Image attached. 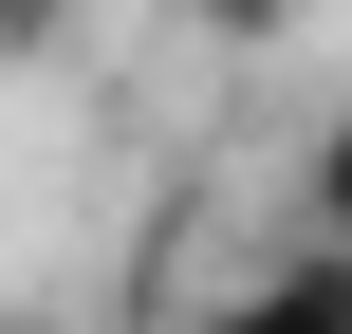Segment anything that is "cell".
<instances>
[{"mask_svg":"<svg viewBox=\"0 0 352 334\" xmlns=\"http://www.w3.org/2000/svg\"><path fill=\"white\" fill-rule=\"evenodd\" d=\"M204 334H352V260H316V242H297V260H260Z\"/></svg>","mask_w":352,"mask_h":334,"instance_id":"cell-1","label":"cell"},{"mask_svg":"<svg viewBox=\"0 0 352 334\" xmlns=\"http://www.w3.org/2000/svg\"><path fill=\"white\" fill-rule=\"evenodd\" d=\"M297 223H316V260H352V93L316 112V167H297Z\"/></svg>","mask_w":352,"mask_h":334,"instance_id":"cell-2","label":"cell"},{"mask_svg":"<svg viewBox=\"0 0 352 334\" xmlns=\"http://www.w3.org/2000/svg\"><path fill=\"white\" fill-rule=\"evenodd\" d=\"M0 334H37V316H0Z\"/></svg>","mask_w":352,"mask_h":334,"instance_id":"cell-3","label":"cell"}]
</instances>
